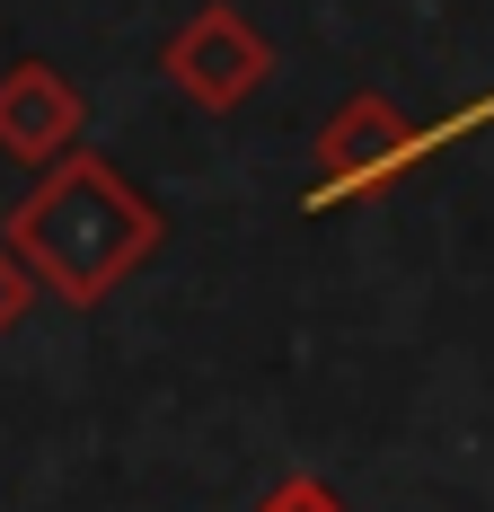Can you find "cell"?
<instances>
[{
	"mask_svg": "<svg viewBox=\"0 0 494 512\" xmlns=\"http://www.w3.org/2000/svg\"><path fill=\"white\" fill-rule=\"evenodd\" d=\"M159 239H168V212L98 151H62L27 186V204L9 212V248L71 309H98L124 274H142L159 256Z\"/></svg>",
	"mask_w": 494,
	"mask_h": 512,
	"instance_id": "cell-1",
	"label": "cell"
},
{
	"mask_svg": "<svg viewBox=\"0 0 494 512\" xmlns=\"http://www.w3.org/2000/svg\"><path fill=\"white\" fill-rule=\"evenodd\" d=\"M415 159H433V133H415L397 98L353 89V98H336V115L318 124V186H309V212L371 204V195H389Z\"/></svg>",
	"mask_w": 494,
	"mask_h": 512,
	"instance_id": "cell-2",
	"label": "cell"
},
{
	"mask_svg": "<svg viewBox=\"0 0 494 512\" xmlns=\"http://www.w3.org/2000/svg\"><path fill=\"white\" fill-rule=\"evenodd\" d=\"M159 71H168V89L177 98L212 106V115H230V106H247L256 89H265V71H274V45H265V27L247 18V9H230V0H212V9H195L168 45H159Z\"/></svg>",
	"mask_w": 494,
	"mask_h": 512,
	"instance_id": "cell-3",
	"label": "cell"
},
{
	"mask_svg": "<svg viewBox=\"0 0 494 512\" xmlns=\"http://www.w3.org/2000/svg\"><path fill=\"white\" fill-rule=\"evenodd\" d=\"M80 124H89V98L53 71V62H9L0 71V151L27 159V168H53L62 151H80Z\"/></svg>",
	"mask_w": 494,
	"mask_h": 512,
	"instance_id": "cell-4",
	"label": "cell"
},
{
	"mask_svg": "<svg viewBox=\"0 0 494 512\" xmlns=\"http://www.w3.org/2000/svg\"><path fill=\"white\" fill-rule=\"evenodd\" d=\"M36 292H45V283H36V265L9 248V230H0V336H18V327H27Z\"/></svg>",
	"mask_w": 494,
	"mask_h": 512,
	"instance_id": "cell-5",
	"label": "cell"
},
{
	"mask_svg": "<svg viewBox=\"0 0 494 512\" xmlns=\"http://www.w3.org/2000/svg\"><path fill=\"white\" fill-rule=\"evenodd\" d=\"M256 512H353V504L327 486V477H283V486H274Z\"/></svg>",
	"mask_w": 494,
	"mask_h": 512,
	"instance_id": "cell-6",
	"label": "cell"
},
{
	"mask_svg": "<svg viewBox=\"0 0 494 512\" xmlns=\"http://www.w3.org/2000/svg\"><path fill=\"white\" fill-rule=\"evenodd\" d=\"M477 124H494V89H486L477 106H459L450 124H433V151H450V142H459V133H477Z\"/></svg>",
	"mask_w": 494,
	"mask_h": 512,
	"instance_id": "cell-7",
	"label": "cell"
}]
</instances>
